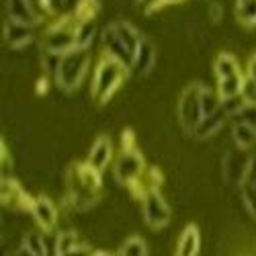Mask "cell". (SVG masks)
Segmentation results:
<instances>
[{"label":"cell","mask_w":256,"mask_h":256,"mask_svg":"<svg viewBox=\"0 0 256 256\" xmlns=\"http://www.w3.org/2000/svg\"><path fill=\"white\" fill-rule=\"evenodd\" d=\"M98 37H100V54L119 60L132 72L136 52L144 41L142 31L130 20H115V23L102 27Z\"/></svg>","instance_id":"obj_1"},{"label":"cell","mask_w":256,"mask_h":256,"mask_svg":"<svg viewBox=\"0 0 256 256\" xmlns=\"http://www.w3.org/2000/svg\"><path fill=\"white\" fill-rule=\"evenodd\" d=\"M130 68L123 66V64L115 58H109L100 54V60L94 68V76L90 82V96L96 104H104L109 102L115 92L121 88V84L125 82V78L130 76Z\"/></svg>","instance_id":"obj_2"},{"label":"cell","mask_w":256,"mask_h":256,"mask_svg":"<svg viewBox=\"0 0 256 256\" xmlns=\"http://www.w3.org/2000/svg\"><path fill=\"white\" fill-rule=\"evenodd\" d=\"M76 37H78V20L72 14H62L54 18L44 31V35L39 39V50L66 56L68 52L76 50Z\"/></svg>","instance_id":"obj_3"},{"label":"cell","mask_w":256,"mask_h":256,"mask_svg":"<svg viewBox=\"0 0 256 256\" xmlns=\"http://www.w3.org/2000/svg\"><path fill=\"white\" fill-rule=\"evenodd\" d=\"M90 68V50H72L64 56L58 76L54 78L56 86L62 92H74L86 78V72Z\"/></svg>","instance_id":"obj_4"},{"label":"cell","mask_w":256,"mask_h":256,"mask_svg":"<svg viewBox=\"0 0 256 256\" xmlns=\"http://www.w3.org/2000/svg\"><path fill=\"white\" fill-rule=\"evenodd\" d=\"M146 162L138 148H121L119 156L113 160V176L119 184L134 188L146 174Z\"/></svg>","instance_id":"obj_5"},{"label":"cell","mask_w":256,"mask_h":256,"mask_svg":"<svg viewBox=\"0 0 256 256\" xmlns=\"http://www.w3.org/2000/svg\"><path fill=\"white\" fill-rule=\"evenodd\" d=\"M201 90H203V82H190L178 98V109H176L178 123L188 136H193L197 125L203 121Z\"/></svg>","instance_id":"obj_6"},{"label":"cell","mask_w":256,"mask_h":256,"mask_svg":"<svg viewBox=\"0 0 256 256\" xmlns=\"http://www.w3.org/2000/svg\"><path fill=\"white\" fill-rule=\"evenodd\" d=\"M142 211H144V220L152 230H162L170 222V207L166 199L162 197L160 188L148 190L142 197Z\"/></svg>","instance_id":"obj_7"},{"label":"cell","mask_w":256,"mask_h":256,"mask_svg":"<svg viewBox=\"0 0 256 256\" xmlns=\"http://www.w3.org/2000/svg\"><path fill=\"white\" fill-rule=\"evenodd\" d=\"M2 39L10 50H23L35 41V27L6 18L4 29H2Z\"/></svg>","instance_id":"obj_8"},{"label":"cell","mask_w":256,"mask_h":256,"mask_svg":"<svg viewBox=\"0 0 256 256\" xmlns=\"http://www.w3.org/2000/svg\"><path fill=\"white\" fill-rule=\"evenodd\" d=\"M31 216H33V220L39 224V228L44 230V232H54L58 228V207L46 195L33 197Z\"/></svg>","instance_id":"obj_9"},{"label":"cell","mask_w":256,"mask_h":256,"mask_svg":"<svg viewBox=\"0 0 256 256\" xmlns=\"http://www.w3.org/2000/svg\"><path fill=\"white\" fill-rule=\"evenodd\" d=\"M156 64V48L154 44L148 37H144V41L140 44L138 52H136V58H134V64H132V74L136 76H148L152 72Z\"/></svg>","instance_id":"obj_10"},{"label":"cell","mask_w":256,"mask_h":256,"mask_svg":"<svg viewBox=\"0 0 256 256\" xmlns=\"http://www.w3.org/2000/svg\"><path fill=\"white\" fill-rule=\"evenodd\" d=\"M224 125H230V115L220 106L216 113L209 115V117H205V119L197 125V130L193 132V138L205 142V140H209V138H213V136H218V134L224 130Z\"/></svg>","instance_id":"obj_11"},{"label":"cell","mask_w":256,"mask_h":256,"mask_svg":"<svg viewBox=\"0 0 256 256\" xmlns=\"http://www.w3.org/2000/svg\"><path fill=\"white\" fill-rule=\"evenodd\" d=\"M113 160V144L111 140L106 136H100L96 138L94 146L90 148L88 152V158H86V164L94 170H98V172H102V170L109 166V162Z\"/></svg>","instance_id":"obj_12"},{"label":"cell","mask_w":256,"mask_h":256,"mask_svg":"<svg viewBox=\"0 0 256 256\" xmlns=\"http://www.w3.org/2000/svg\"><path fill=\"white\" fill-rule=\"evenodd\" d=\"M213 74L216 80H224V78H234V76H244L240 64L236 60V56L230 52H220L216 62H213Z\"/></svg>","instance_id":"obj_13"},{"label":"cell","mask_w":256,"mask_h":256,"mask_svg":"<svg viewBox=\"0 0 256 256\" xmlns=\"http://www.w3.org/2000/svg\"><path fill=\"white\" fill-rule=\"evenodd\" d=\"M199 248H201V236H199L197 226H186L178 236L174 256H197Z\"/></svg>","instance_id":"obj_14"},{"label":"cell","mask_w":256,"mask_h":256,"mask_svg":"<svg viewBox=\"0 0 256 256\" xmlns=\"http://www.w3.org/2000/svg\"><path fill=\"white\" fill-rule=\"evenodd\" d=\"M230 130H232V140H234V146L240 148V150H250V148L256 144V130L250 125H244V123H234L230 121Z\"/></svg>","instance_id":"obj_15"},{"label":"cell","mask_w":256,"mask_h":256,"mask_svg":"<svg viewBox=\"0 0 256 256\" xmlns=\"http://www.w3.org/2000/svg\"><path fill=\"white\" fill-rule=\"evenodd\" d=\"M48 232L44 230H33L25 234L23 238V248L31 252L33 256H50V242H48Z\"/></svg>","instance_id":"obj_16"},{"label":"cell","mask_w":256,"mask_h":256,"mask_svg":"<svg viewBox=\"0 0 256 256\" xmlns=\"http://www.w3.org/2000/svg\"><path fill=\"white\" fill-rule=\"evenodd\" d=\"M82 246H86V242H84L74 230H66V232L56 234V246H54L56 256L68 254V252H72L76 248H82Z\"/></svg>","instance_id":"obj_17"},{"label":"cell","mask_w":256,"mask_h":256,"mask_svg":"<svg viewBox=\"0 0 256 256\" xmlns=\"http://www.w3.org/2000/svg\"><path fill=\"white\" fill-rule=\"evenodd\" d=\"M234 16L246 29L256 27V0H236L234 2Z\"/></svg>","instance_id":"obj_18"},{"label":"cell","mask_w":256,"mask_h":256,"mask_svg":"<svg viewBox=\"0 0 256 256\" xmlns=\"http://www.w3.org/2000/svg\"><path fill=\"white\" fill-rule=\"evenodd\" d=\"M100 35L98 27H96V18L94 20H84L78 25V37H76V48L80 50H90V46L96 41V37Z\"/></svg>","instance_id":"obj_19"},{"label":"cell","mask_w":256,"mask_h":256,"mask_svg":"<svg viewBox=\"0 0 256 256\" xmlns=\"http://www.w3.org/2000/svg\"><path fill=\"white\" fill-rule=\"evenodd\" d=\"M98 10H100V0H80L70 14L78 20V25H80V23H84V20H94L98 16Z\"/></svg>","instance_id":"obj_20"},{"label":"cell","mask_w":256,"mask_h":256,"mask_svg":"<svg viewBox=\"0 0 256 256\" xmlns=\"http://www.w3.org/2000/svg\"><path fill=\"white\" fill-rule=\"evenodd\" d=\"M62 60H64V56H60V54L39 50V64H41V70H44L46 78H56L58 76Z\"/></svg>","instance_id":"obj_21"},{"label":"cell","mask_w":256,"mask_h":256,"mask_svg":"<svg viewBox=\"0 0 256 256\" xmlns=\"http://www.w3.org/2000/svg\"><path fill=\"white\" fill-rule=\"evenodd\" d=\"M119 256H148V246L140 236H132L123 242Z\"/></svg>","instance_id":"obj_22"},{"label":"cell","mask_w":256,"mask_h":256,"mask_svg":"<svg viewBox=\"0 0 256 256\" xmlns=\"http://www.w3.org/2000/svg\"><path fill=\"white\" fill-rule=\"evenodd\" d=\"M230 121H234V123H244V125H250V127H254V130H256V104H248V102H246Z\"/></svg>","instance_id":"obj_23"},{"label":"cell","mask_w":256,"mask_h":256,"mask_svg":"<svg viewBox=\"0 0 256 256\" xmlns=\"http://www.w3.org/2000/svg\"><path fill=\"white\" fill-rule=\"evenodd\" d=\"M136 2L144 8V12H154V10L164 8V6H168V4L180 2V0H136Z\"/></svg>","instance_id":"obj_24"},{"label":"cell","mask_w":256,"mask_h":256,"mask_svg":"<svg viewBox=\"0 0 256 256\" xmlns=\"http://www.w3.org/2000/svg\"><path fill=\"white\" fill-rule=\"evenodd\" d=\"M242 98L248 104H256V82L244 76V86H242Z\"/></svg>","instance_id":"obj_25"},{"label":"cell","mask_w":256,"mask_h":256,"mask_svg":"<svg viewBox=\"0 0 256 256\" xmlns=\"http://www.w3.org/2000/svg\"><path fill=\"white\" fill-rule=\"evenodd\" d=\"M244 76L256 82V52L248 56V62H246V72H244Z\"/></svg>","instance_id":"obj_26"},{"label":"cell","mask_w":256,"mask_h":256,"mask_svg":"<svg viewBox=\"0 0 256 256\" xmlns=\"http://www.w3.org/2000/svg\"><path fill=\"white\" fill-rule=\"evenodd\" d=\"M209 16H211V23H220L222 16H224V6L220 2H213L209 6Z\"/></svg>","instance_id":"obj_27"},{"label":"cell","mask_w":256,"mask_h":256,"mask_svg":"<svg viewBox=\"0 0 256 256\" xmlns=\"http://www.w3.org/2000/svg\"><path fill=\"white\" fill-rule=\"evenodd\" d=\"M80 2V0H58V4H60V14H70L76 4Z\"/></svg>","instance_id":"obj_28"},{"label":"cell","mask_w":256,"mask_h":256,"mask_svg":"<svg viewBox=\"0 0 256 256\" xmlns=\"http://www.w3.org/2000/svg\"><path fill=\"white\" fill-rule=\"evenodd\" d=\"M62 256H92V252L88 250V244H86V246L76 248V250H72V252H68V254H62Z\"/></svg>","instance_id":"obj_29"},{"label":"cell","mask_w":256,"mask_h":256,"mask_svg":"<svg viewBox=\"0 0 256 256\" xmlns=\"http://www.w3.org/2000/svg\"><path fill=\"white\" fill-rule=\"evenodd\" d=\"M12 256H33V254H31V252H27V250H25L23 246H20V248H18V250H16V252H14Z\"/></svg>","instance_id":"obj_30"},{"label":"cell","mask_w":256,"mask_h":256,"mask_svg":"<svg viewBox=\"0 0 256 256\" xmlns=\"http://www.w3.org/2000/svg\"><path fill=\"white\" fill-rule=\"evenodd\" d=\"M92 256H113V254L106 250H96V252H92Z\"/></svg>","instance_id":"obj_31"}]
</instances>
